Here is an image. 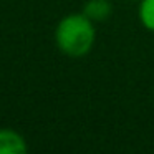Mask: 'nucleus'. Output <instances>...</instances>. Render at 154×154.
<instances>
[{"label": "nucleus", "instance_id": "f257e3e1", "mask_svg": "<svg viewBox=\"0 0 154 154\" xmlns=\"http://www.w3.org/2000/svg\"><path fill=\"white\" fill-rule=\"evenodd\" d=\"M94 40H96L94 22H91L83 12L63 17L55 30V42L58 50L73 58H80L90 53Z\"/></svg>", "mask_w": 154, "mask_h": 154}, {"label": "nucleus", "instance_id": "f03ea898", "mask_svg": "<svg viewBox=\"0 0 154 154\" xmlns=\"http://www.w3.org/2000/svg\"><path fill=\"white\" fill-rule=\"evenodd\" d=\"M28 146L25 137L14 129H0V154H23Z\"/></svg>", "mask_w": 154, "mask_h": 154}, {"label": "nucleus", "instance_id": "7ed1b4c3", "mask_svg": "<svg viewBox=\"0 0 154 154\" xmlns=\"http://www.w3.org/2000/svg\"><path fill=\"white\" fill-rule=\"evenodd\" d=\"M83 14L91 22H104L113 14V4L109 0H88L83 7Z\"/></svg>", "mask_w": 154, "mask_h": 154}, {"label": "nucleus", "instance_id": "20e7f679", "mask_svg": "<svg viewBox=\"0 0 154 154\" xmlns=\"http://www.w3.org/2000/svg\"><path fill=\"white\" fill-rule=\"evenodd\" d=\"M137 17L146 30L154 32V0H141Z\"/></svg>", "mask_w": 154, "mask_h": 154}]
</instances>
